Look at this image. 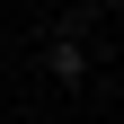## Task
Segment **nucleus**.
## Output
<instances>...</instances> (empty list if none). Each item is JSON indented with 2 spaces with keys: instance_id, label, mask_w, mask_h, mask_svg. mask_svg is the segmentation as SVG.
Listing matches in <instances>:
<instances>
[{
  "instance_id": "nucleus-1",
  "label": "nucleus",
  "mask_w": 124,
  "mask_h": 124,
  "mask_svg": "<svg viewBox=\"0 0 124 124\" xmlns=\"http://www.w3.org/2000/svg\"><path fill=\"white\" fill-rule=\"evenodd\" d=\"M44 62H53V80H80V71H89V44H80V36H53Z\"/></svg>"
}]
</instances>
